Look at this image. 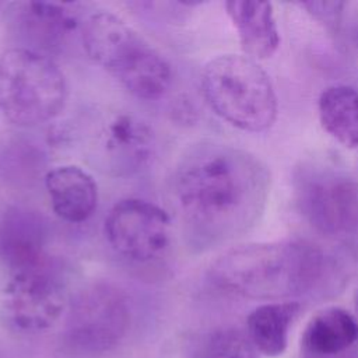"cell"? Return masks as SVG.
Returning a JSON list of instances; mask_svg holds the SVG:
<instances>
[{"instance_id":"cell-2","label":"cell","mask_w":358,"mask_h":358,"mask_svg":"<svg viewBox=\"0 0 358 358\" xmlns=\"http://www.w3.org/2000/svg\"><path fill=\"white\" fill-rule=\"evenodd\" d=\"M333 270L331 259L309 242H250L222 252L211 263L208 277L228 292L275 299L313 292Z\"/></svg>"},{"instance_id":"cell-14","label":"cell","mask_w":358,"mask_h":358,"mask_svg":"<svg viewBox=\"0 0 358 358\" xmlns=\"http://www.w3.org/2000/svg\"><path fill=\"white\" fill-rule=\"evenodd\" d=\"M53 213L70 224H81L98 207V185L91 173L77 165H59L43 179Z\"/></svg>"},{"instance_id":"cell-5","label":"cell","mask_w":358,"mask_h":358,"mask_svg":"<svg viewBox=\"0 0 358 358\" xmlns=\"http://www.w3.org/2000/svg\"><path fill=\"white\" fill-rule=\"evenodd\" d=\"M69 98L64 73L53 57L14 46L0 55V113L20 127L59 116Z\"/></svg>"},{"instance_id":"cell-9","label":"cell","mask_w":358,"mask_h":358,"mask_svg":"<svg viewBox=\"0 0 358 358\" xmlns=\"http://www.w3.org/2000/svg\"><path fill=\"white\" fill-rule=\"evenodd\" d=\"M103 234L116 255L138 264L150 263L169 246L171 218L152 201L127 197L108 211Z\"/></svg>"},{"instance_id":"cell-19","label":"cell","mask_w":358,"mask_h":358,"mask_svg":"<svg viewBox=\"0 0 358 358\" xmlns=\"http://www.w3.org/2000/svg\"><path fill=\"white\" fill-rule=\"evenodd\" d=\"M301 7L306 8L312 15L316 18L334 24L338 20V15L341 14L343 3H324V1H310V3H299Z\"/></svg>"},{"instance_id":"cell-4","label":"cell","mask_w":358,"mask_h":358,"mask_svg":"<svg viewBox=\"0 0 358 358\" xmlns=\"http://www.w3.org/2000/svg\"><path fill=\"white\" fill-rule=\"evenodd\" d=\"M201 92L213 112L249 133L268 130L278 113L274 87L263 67L245 55L215 56L203 67Z\"/></svg>"},{"instance_id":"cell-7","label":"cell","mask_w":358,"mask_h":358,"mask_svg":"<svg viewBox=\"0 0 358 358\" xmlns=\"http://www.w3.org/2000/svg\"><path fill=\"white\" fill-rule=\"evenodd\" d=\"M130 324L126 294L106 281L80 289L69 302L64 343L81 355H99L113 350Z\"/></svg>"},{"instance_id":"cell-13","label":"cell","mask_w":358,"mask_h":358,"mask_svg":"<svg viewBox=\"0 0 358 358\" xmlns=\"http://www.w3.org/2000/svg\"><path fill=\"white\" fill-rule=\"evenodd\" d=\"M357 344L358 322L338 306L316 312L301 336L302 358H354Z\"/></svg>"},{"instance_id":"cell-10","label":"cell","mask_w":358,"mask_h":358,"mask_svg":"<svg viewBox=\"0 0 358 358\" xmlns=\"http://www.w3.org/2000/svg\"><path fill=\"white\" fill-rule=\"evenodd\" d=\"M74 3L17 1L6 4L8 28L22 45L43 55L57 53L78 27Z\"/></svg>"},{"instance_id":"cell-18","label":"cell","mask_w":358,"mask_h":358,"mask_svg":"<svg viewBox=\"0 0 358 358\" xmlns=\"http://www.w3.org/2000/svg\"><path fill=\"white\" fill-rule=\"evenodd\" d=\"M204 358H259V351L246 331L236 327H222L210 334Z\"/></svg>"},{"instance_id":"cell-20","label":"cell","mask_w":358,"mask_h":358,"mask_svg":"<svg viewBox=\"0 0 358 358\" xmlns=\"http://www.w3.org/2000/svg\"><path fill=\"white\" fill-rule=\"evenodd\" d=\"M3 7H6V4H4V3H1V1H0V10H1V8H3Z\"/></svg>"},{"instance_id":"cell-21","label":"cell","mask_w":358,"mask_h":358,"mask_svg":"<svg viewBox=\"0 0 358 358\" xmlns=\"http://www.w3.org/2000/svg\"><path fill=\"white\" fill-rule=\"evenodd\" d=\"M355 302H357V309H358V291H357V299H355Z\"/></svg>"},{"instance_id":"cell-15","label":"cell","mask_w":358,"mask_h":358,"mask_svg":"<svg viewBox=\"0 0 358 358\" xmlns=\"http://www.w3.org/2000/svg\"><path fill=\"white\" fill-rule=\"evenodd\" d=\"M231 18L245 56L257 60L271 57L280 46V34L273 4L267 1H227Z\"/></svg>"},{"instance_id":"cell-1","label":"cell","mask_w":358,"mask_h":358,"mask_svg":"<svg viewBox=\"0 0 358 358\" xmlns=\"http://www.w3.org/2000/svg\"><path fill=\"white\" fill-rule=\"evenodd\" d=\"M270 185L266 164L246 150L211 140L190 145L171 178L187 242L206 250L249 232L266 210Z\"/></svg>"},{"instance_id":"cell-17","label":"cell","mask_w":358,"mask_h":358,"mask_svg":"<svg viewBox=\"0 0 358 358\" xmlns=\"http://www.w3.org/2000/svg\"><path fill=\"white\" fill-rule=\"evenodd\" d=\"M323 130L347 148L358 147V90L345 85L324 88L317 99Z\"/></svg>"},{"instance_id":"cell-12","label":"cell","mask_w":358,"mask_h":358,"mask_svg":"<svg viewBox=\"0 0 358 358\" xmlns=\"http://www.w3.org/2000/svg\"><path fill=\"white\" fill-rule=\"evenodd\" d=\"M49 222L29 207L13 206L0 220V260L11 274L41 266L48 252Z\"/></svg>"},{"instance_id":"cell-6","label":"cell","mask_w":358,"mask_h":358,"mask_svg":"<svg viewBox=\"0 0 358 358\" xmlns=\"http://www.w3.org/2000/svg\"><path fill=\"white\" fill-rule=\"evenodd\" d=\"M294 196L302 217L320 234L341 238L358 232V183L343 171L302 164L294 173Z\"/></svg>"},{"instance_id":"cell-11","label":"cell","mask_w":358,"mask_h":358,"mask_svg":"<svg viewBox=\"0 0 358 358\" xmlns=\"http://www.w3.org/2000/svg\"><path fill=\"white\" fill-rule=\"evenodd\" d=\"M98 151L106 171L129 176L141 171L154 157L155 134L140 117L117 113L102 129Z\"/></svg>"},{"instance_id":"cell-16","label":"cell","mask_w":358,"mask_h":358,"mask_svg":"<svg viewBox=\"0 0 358 358\" xmlns=\"http://www.w3.org/2000/svg\"><path fill=\"white\" fill-rule=\"evenodd\" d=\"M301 305L295 301L270 302L255 308L246 319V334L256 350L267 357L281 355Z\"/></svg>"},{"instance_id":"cell-8","label":"cell","mask_w":358,"mask_h":358,"mask_svg":"<svg viewBox=\"0 0 358 358\" xmlns=\"http://www.w3.org/2000/svg\"><path fill=\"white\" fill-rule=\"evenodd\" d=\"M67 306L62 267L50 257L41 266L11 274L1 309L13 329L34 334L50 329Z\"/></svg>"},{"instance_id":"cell-3","label":"cell","mask_w":358,"mask_h":358,"mask_svg":"<svg viewBox=\"0 0 358 358\" xmlns=\"http://www.w3.org/2000/svg\"><path fill=\"white\" fill-rule=\"evenodd\" d=\"M81 39L88 57L133 96L157 101L169 91V62L119 15L103 10L90 14Z\"/></svg>"}]
</instances>
